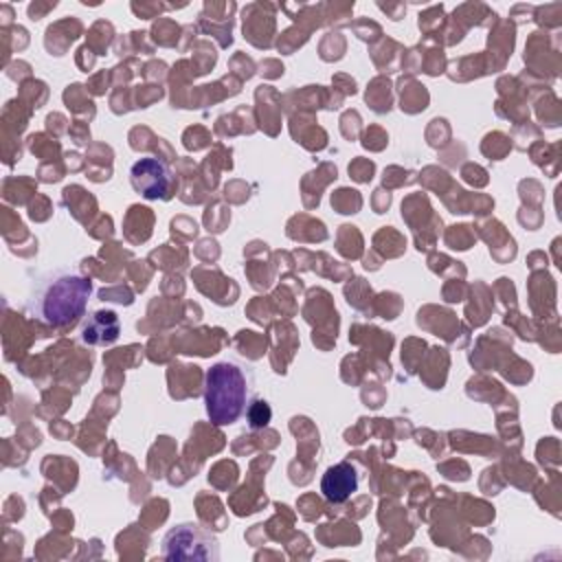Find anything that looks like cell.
<instances>
[{
    "label": "cell",
    "instance_id": "cell-6",
    "mask_svg": "<svg viewBox=\"0 0 562 562\" xmlns=\"http://www.w3.org/2000/svg\"><path fill=\"white\" fill-rule=\"evenodd\" d=\"M119 338V316L112 310H99L83 323L81 340L88 345H110Z\"/></svg>",
    "mask_w": 562,
    "mask_h": 562
},
{
    "label": "cell",
    "instance_id": "cell-1",
    "mask_svg": "<svg viewBox=\"0 0 562 562\" xmlns=\"http://www.w3.org/2000/svg\"><path fill=\"white\" fill-rule=\"evenodd\" d=\"M90 294L92 283L88 277L75 270H59L35 285L26 310L48 327H72L83 316Z\"/></svg>",
    "mask_w": 562,
    "mask_h": 562
},
{
    "label": "cell",
    "instance_id": "cell-7",
    "mask_svg": "<svg viewBox=\"0 0 562 562\" xmlns=\"http://www.w3.org/2000/svg\"><path fill=\"white\" fill-rule=\"evenodd\" d=\"M246 417H248V424L250 428H263L268 426L270 417H272V411L268 406V402H261V400H252L246 408Z\"/></svg>",
    "mask_w": 562,
    "mask_h": 562
},
{
    "label": "cell",
    "instance_id": "cell-2",
    "mask_svg": "<svg viewBox=\"0 0 562 562\" xmlns=\"http://www.w3.org/2000/svg\"><path fill=\"white\" fill-rule=\"evenodd\" d=\"M252 400V375L250 371L235 362H215L204 373V404L206 415L215 426L235 424L248 408Z\"/></svg>",
    "mask_w": 562,
    "mask_h": 562
},
{
    "label": "cell",
    "instance_id": "cell-4",
    "mask_svg": "<svg viewBox=\"0 0 562 562\" xmlns=\"http://www.w3.org/2000/svg\"><path fill=\"white\" fill-rule=\"evenodd\" d=\"M130 184L145 200H167L173 187V176L162 158L143 156L130 167Z\"/></svg>",
    "mask_w": 562,
    "mask_h": 562
},
{
    "label": "cell",
    "instance_id": "cell-3",
    "mask_svg": "<svg viewBox=\"0 0 562 562\" xmlns=\"http://www.w3.org/2000/svg\"><path fill=\"white\" fill-rule=\"evenodd\" d=\"M160 553L171 562H215L220 560V544L206 527L182 522L165 533Z\"/></svg>",
    "mask_w": 562,
    "mask_h": 562
},
{
    "label": "cell",
    "instance_id": "cell-5",
    "mask_svg": "<svg viewBox=\"0 0 562 562\" xmlns=\"http://www.w3.org/2000/svg\"><path fill=\"white\" fill-rule=\"evenodd\" d=\"M358 485H360V474L351 461H340L336 465H329L321 479V492L334 505L349 501L358 492Z\"/></svg>",
    "mask_w": 562,
    "mask_h": 562
}]
</instances>
